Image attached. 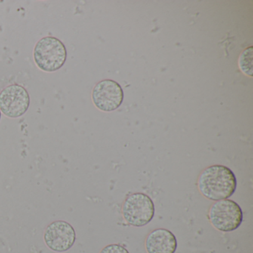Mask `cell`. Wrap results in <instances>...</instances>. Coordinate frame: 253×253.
<instances>
[{"instance_id": "cell-1", "label": "cell", "mask_w": 253, "mask_h": 253, "mask_svg": "<svg viewBox=\"0 0 253 253\" xmlns=\"http://www.w3.org/2000/svg\"><path fill=\"white\" fill-rule=\"evenodd\" d=\"M198 188L201 195L210 201L228 199L236 190V177L225 166H211L200 174Z\"/></svg>"}, {"instance_id": "cell-2", "label": "cell", "mask_w": 253, "mask_h": 253, "mask_svg": "<svg viewBox=\"0 0 253 253\" xmlns=\"http://www.w3.org/2000/svg\"><path fill=\"white\" fill-rule=\"evenodd\" d=\"M34 60L42 72L52 73L64 66L67 60V50L60 40L52 36L45 37L35 45Z\"/></svg>"}, {"instance_id": "cell-3", "label": "cell", "mask_w": 253, "mask_h": 253, "mask_svg": "<svg viewBox=\"0 0 253 253\" xmlns=\"http://www.w3.org/2000/svg\"><path fill=\"white\" fill-rule=\"evenodd\" d=\"M155 204L149 195L141 192L127 197L122 207L126 221L132 226L142 227L150 223L155 216Z\"/></svg>"}, {"instance_id": "cell-4", "label": "cell", "mask_w": 253, "mask_h": 253, "mask_svg": "<svg viewBox=\"0 0 253 253\" xmlns=\"http://www.w3.org/2000/svg\"><path fill=\"white\" fill-rule=\"evenodd\" d=\"M210 223L217 230L232 232L238 229L243 222L241 207L232 200L216 201L209 211Z\"/></svg>"}, {"instance_id": "cell-5", "label": "cell", "mask_w": 253, "mask_h": 253, "mask_svg": "<svg viewBox=\"0 0 253 253\" xmlns=\"http://www.w3.org/2000/svg\"><path fill=\"white\" fill-rule=\"evenodd\" d=\"M31 98L23 85L12 84L0 91V111L9 118H19L27 112Z\"/></svg>"}, {"instance_id": "cell-6", "label": "cell", "mask_w": 253, "mask_h": 253, "mask_svg": "<svg viewBox=\"0 0 253 253\" xmlns=\"http://www.w3.org/2000/svg\"><path fill=\"white\" fill-rule=\"evenodd\" d=\"M43 239L45 245L50 250L56 253H64L75 245L76 232L67 221L55 220L47 226Z\"/></svg>"}, {"instance_id": "cell-7", "label": "cell", "mask_w": 253, "mask_h": 253, "mask_svg": "<svg viewBox=\"0 0 253 253\" xmlns=\"http://www.w3.org/2000/svg\"><path fill=\"white\" fill-rule=\"evenodd\" d=\"M124 97L122 87L112 80H103L97 83L91 93L94 106L106 112L118 109L122 104Z\"/></svg>"}, {"instance_id": "cell-8", "label": "cell", "mask_w": 253, "mask_h": 253, "mask_svg": "<svg viewBox=\"0 0 253 253\" xmlns=\"http://www.w3.org/2000/svg\"><path fill=\"white\" fill-rule=\"evenodd\" d=\"M148 253H174L177 247L175 235L167 229H157L151 232L145 242Z\"/></svg>"}, {"instance_id": "cell-9", "label": "cell", "mask_w": 253, "mask_h": 253, "mask_svg": "<svg viewBox=\"0 0 253 253\" xmlns=\"http://www.w3.org/2000/svg\"><path fill=\"white\" fill-rule=\"evenodd\" d=\"M253 47L246 48L239 57L240 69L247 76L253 77Z\"/></svg>"}, {"instance_id": "cell-10", "label": "cell", "mask_w": 253, "mask_h": 253, "mask_svg": "<svg viewBox=\"0 0 253 253\" xmlns=\"http://www.w3.org/2000/svg\"><path fill=\"white\" fill-rule=\"evenodd\" d=\"M100 253H129L128 250L120 244H110L102 249Z\"/></svg>"}, {"instance_id": "cell-11", "label": "cell", "mask_w": 253, "mask_h": 253, "mask_svg": "<svg viewBox=\"0 0 253 253\" xmlns=\"http://www.w3.org/2000/svg\"><path fill=\"white\" fill-rule=\"evenodd\" d=\"M0 121H1V111H0Z\"/></svg>"}]
</instances>
